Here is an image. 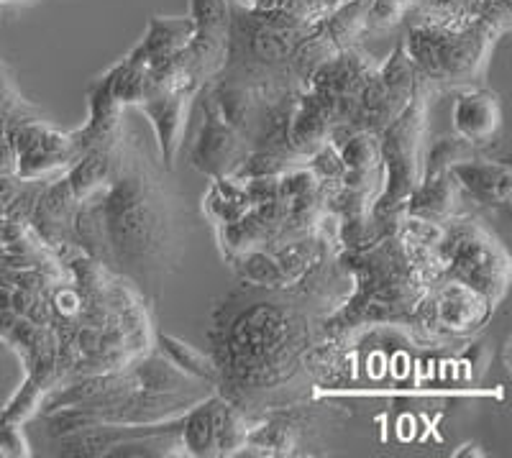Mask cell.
I'll use <instances>...</instances> for the list:
<instances>
[{"instance_id": "cell-18", "label": "cell", "mask_w": 512, "mask_h": 458, "mask_svg": "<svg viewBox=\"0 0 512 458\" xmlns=\"http://www.w3.org/2000/svg\"><path fill=\"white\" fill-rule=\"evenodd\" d=\"M6 136V123H3V118H0V139Z\"/></svg>"}, {"instance_id": "cell-7", "label": "cell", "mask_w": 512, "mask_h": 458, "mask_svg": "<svg viewBox=\"0 0 512 458\" xmlns=\"http://www.w3.org/2000/svg\"><path fill=\"white\" fill-rule=\"evenodd\" d=\"M420 82V72L415 70L413 59L405 52V44L392 52L387 62L377 67L372 80L361 90L359 103L351 113L346 126H336V134H354V131H369V134H382L400 116L408 103L413 100L415 87ZM331 131V134H333Z\"/></svg>"}, {"instance_id": "cell-11", "label": "cell", "mask_w": 512, "mask_h": 458, "mask_svg": "<svg viewBox=\"0 0 512 458\" xmlns=\"http://www.w3.org/2000/svg\"><path fill=\"white\" fill-rule=\"evenodd\" d=\"M379 62L361 52L359 47H349L326 64H320L313 77L308 80V90L326 108L333 128L346 126L359 103L361 90L367 87L372 75L377 72Z\"/></svg>"}, {"instance_id": "cell-5", "label": "cell", "mask_w": 512, "mask_h": 458, "mask_svg": "<svg viewBox=\"0 0 512 458\" xmlns=\"http://www.w3.org/2000/svg\"><path fill=\"white\" fill-rule=\"evenodd\" d=\"M443 279H454L500 305L510 287V254L482 215L464 210L443 223L438 241Z\"/></svg>"}, {"instance_id": "cell-9", "label": "cell", "mask_w": 512, "mask_h": 458, "mask_svg": "<svg viewBox=\"0 0 512 458\" xmlns=\"http://www.w3.org/2000/svg\"><path fill=\"white\" fill-rule=\"evenodd\" d=\"M251 423V415L213 392L182 418V451L185 456H241Z\"/></svg>"}, {"instance_id": "cell-4", "label": "cell", "mask_w": 512, "mask_h": 458, "mask_svg": "<svg viewBox=\"0 0 512 458\" xmlns=\"http://www.w3.org/2000/svg\"><path fill=\"white\" fill-rule=\"evenodd\" d=\"M438 95L436 87L420 77L408 108L379 134L384 185L374 200L372 221L379 238L390 236L408 218L405 205L415 187L423 180L425 146H428V108Z\"/></svg>"}, {"instance_id": "cell-12", "label": "cell", "mask_w": 512, "mask_h": 458, "mask_svg": "<svg viewBox=\"0 0 512 458\" xmlns=\"http://www.w3.org/2000/svg\"><path fill=\"white\" fill-rule=\"evenodd\" d=\"M454 93V108H451L454 134L484 154V149L502 136L500 95L484 90L482 85L464 87Z\"/></svg>"}, {"instance_id": "cell-2", "label": "cell", "mask_w": 512, "mask_h": 458, "mask_svg": "<svg viewBox=\"0 0 512 458\" xmlns=\"http://www.w3.org/2000/svg\"><path fill=\"white\" fill-rule=\"evenodd\" d=\"M75 241L146 295L180 267L187 208L172 169L139 134H123L103 185L77 205Z\"/></svg>"}, {"instance_id": "cell-10", "label": "cell", "mask_w": 512, "mask_h": 458, "mask_svg": "<svg viewBox=\"0 0 512 458\" xmlns=\"http://www.w3.org/2000/svg\"><path fill=\"white\" fill-rule=\"evenodd\" d=\"M6 139L16 154V174L21 180L64 172L80 157L75 131H59L41 116L6 128Z\"/></svg>"}, {"instance_id": "cell-16", "label": "cell", "mask_w": 512, "mask_h": 458, "mask_svg": "<svg viewBox=\"0 0 512 458\" xmlns=\"http://www.w3.org/2000/svg\"><path fill=\"white\" fill-rule=\"evenodd\" d=\"M484 157L482 151L474 149L469 141H464L461 136H441L428 146H425V162H423V177H431V174L443 172V169H451L454 164L469 162V159Z\"/></svg>"}, {"instance_id": "cell-13", "label": "cell", "mask_w": 512, "mask_h": 458, "mask_svg": "<svg viewBox=\"0 0 512 458\" xmlns=\"http://www.w3.org/2000/svg\"><path fill=\"white\" fill-rule=\"evenodd\" d=\"M195 95L182 93V90H167V87H154L136 108L149 118L159 144V157L169 169L175 167L177 151L182 149L187 126V105Z\"/></svg>"}, {"instance_id": "cell-6", "label": "cell", "mask_w": 512, "mask_h": 458, "mask_svg": "<svg viewBox=\"0 0 512 458\" xmlns=\"http://www.w3.org/2000/svg\"><path fill=\"white\" fill-rule=\"evenodd\" d=\"M495 313V305L472 287L454 282V279H438L428 290L420 308L415 310L413 328L420 336L438 343H466L482 331L487 320Z\"/></svg>"}, {"instance_id": "cell-1", "label": "cell", "mask_w": 512, "mask_h": 458, "mask_svg": "<svg viewBox=\"0 0 512 458\" xmlns=\"http://www.w3.org/2000/svg\"><path fill=\"white\" fill-rule=\"evenodd\" d=\"M328 318L331 313L310 297L241 282L210 318L218 395L251 418L313 400L308 361L326 338Z\"/></svg>"}, {"instance_id": "cell-8", "label": "cell", "mask_w": 512, "mask_h": 458, "mask_svg": "<svg viewBox=\"0 0 512 458\" xmlns=\"http://www.w3.org/2000/svg\"><path fill=\"white\" fill-rule=\"evenodd\" d=\"M195 98H198V103H195V123H192L190 141H187L190 164L198 172L208 174L210 180L231 177V174L239 172V167L249 157V144L231 123L223 121L205 85L200 87V93Z\"/></svg>"}, {"instance_id": "cell-15", "label": "cell", "mask_w": 512, "mask_h": 458, "mask_svg": "<svg viewBox=\"0 0 512 458\" xmlns=\"http://www.w3.org/2000/svg\"><path fill=\"white\" fill-rule=\"evenodd\" d=\"M466 203L469 200L464 198L461 187L456 185L454 174L443 169V172H436L420 180V185L415 187L413 195L408 198L405 213L410 218H420V221L443 226V223H448L459 213H464Z\"/></svg>"}, {"instance_id": "cell-17", "label": "cell", "mask_w": 512, "mask_h": 458, "mask_svg": "<svg viewBox=\"0 0 512 458\" xmlns=\"http://www.w3.org/2000/svg\"><path fill=\"white\" fill-rule=\"evenodd\" d=\"M0 451L8 456H29V443L24 441L18 425H0Z\"/></svg>"}, {"instance_id": "cell-14", "label": "cell", "mask_w": 512, "mask_h": 458, "mask_svg": "<svg viewBox=\"0 0 512 458\" xmlns=\"http://www.w3.org/2000/svg\"><path fill=\"white\" fill-rule=\"evenodd\" d=\"M454 174L456 185L461 187L466 200L479 208L505 210L512 200V167L510 162L477 157L469 162L454 164L448 169Z\"/></svg>"}, {"instance_id": "cell-3", "label": "cell", "mask_w": 512, "mask_h": 458, "mask_svg": "<svg viewBox=\"0 0 512 458\" xmlns=\"http://www.w3.org/2000/svg\"><path fill=\"white\" fill-rule=\"evenodd\" d=\"M507 31V0L489 8L477 24L464 29H441V26H420L405 44V52L413 59L415 70L423 80L441 90H464L484 82L489 52L497 36Z\"/></svg>"}]
</instances>
